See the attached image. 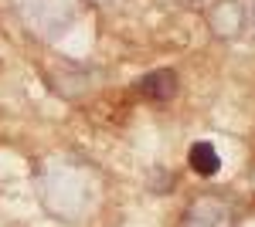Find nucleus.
Here are the masks:
<instances>
[{"instance_id":"obj_1","label":"nucleus","mask_w":255,"mask_h":227,"mask_svg":"<svg viewBox=\"0 0 255 227\" xmlns=\"http://www.w3.org/2000/svg\"><path fill=\"white\" fill-rule=\"evenodd\" d=\"M139 92L157 98V102H167V98L177 92V75L174 72H153V75H146L139 81Z\"/></svg>"},{"instance_id":"obj_2","label":"nucleus","mask_w":255,"mask_h":227,"mask_svg":"<svg viewBox=\"0 0 255 227\" xmlns=\"http://www.w3.org/2000/svg\"><path fill=\"white\" fill-rule=\"evenodd\" d=\"M218 166H221V159H218V152L211 143H197L191 146V170L201 173V176H215Z\"/></svg>"}]
</instances>
